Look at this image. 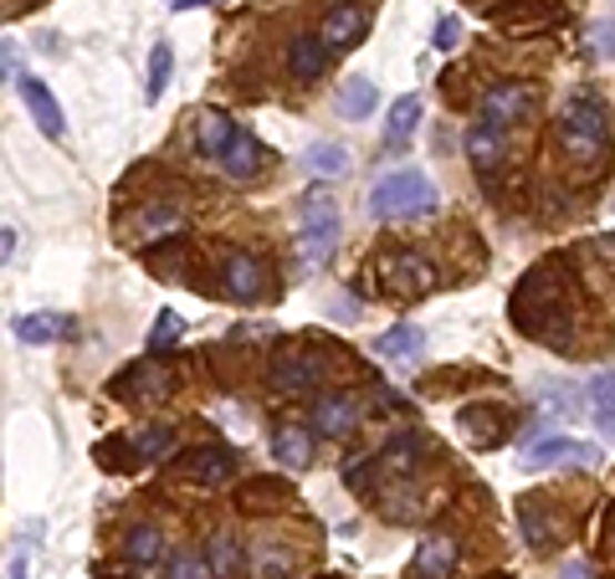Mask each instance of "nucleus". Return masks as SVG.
<instances>
[{
    "label": "nucleus",
    "mask_w": 615,
    "mask_h": 579,
    "mask_svg": "<svg viewBox=\"0 0 615 579\" xmlns=\"http://www.w3.org/2000/svg\"><path fill=\"white\" fill-rule=\"evenodd\" d=\"M195 139H201V154H211V160H226L231 144L241 139V129L221 109H205L201 113V129H195Z\"/></svg>",
    "instance_id": "obj_17"
},
{
    "label": "nucleus",
    "mask_w": 615,
    "mask_h": 579,
    "mask_svg": "<svg viewBox=\"0 0 615 579\" xmlns=\"http://www.w3.org/2000/svg\"><path fill=\"white\" fill-rule=\"evenodd\" d=\"M375 405H380V410H405V400L395 390H375Z\"/></svg>",
    "instance_id": "obj_39"
},
{
    "label": "nucleus",
    "mask_w": 615,
    "mask_h": 579,
    "mask_svg": "<svg viewBox=\"0 0 615 579\" xmlns=\"http://www.w3.org/2000/svg\"><path fill=\"white\" fill-rule=\"evenodd\" d=\"M170 231H185V211L180 205H149L144 216H139V236L144 242H154V236H170Z\"/></svg>",
    "instance_id": "obj_26"
},
{
    "label": "nucleus",
    "mask_w": 615,
    "mask_h": 579,
    "mask_svg": "<svg viewBox=\"0 0 615 579\" xmlns=\"http://www.w3.org/2000/svg\"><path fill=\"white\" fill-rule=\"evenodd\" d=\"M313 436L308 426H298V420H282L278 431H272V451L282 457V467H308L313 461Z\"/></svg>",
    "instance_id": "obj_18"
},
{
    "label": "nucleus",
    "mask_w": 615,
    "mask_h": 579,
    "mask_svg": "<svg viewBox=\"0 0 615 579\" xmlns=\"http://www.w3.org/2000/svg\"><path fill=\"white\" fill-rule=\"evenodd\" d=\"M164 579H215V575H211V559H201V553L180 549V553L170 559V569H164Z\"/></svg>",
    "instance_id": "obj_34"
},
{
    "label": "nucleus",
    "mask_w": 615,
    "mask_h": 579,
    "mask_svg": "<svg viewBox=\"0 0 615 579\" xmlns=\"http://www.w3.org/2000/svg\"><path fill=\"white\" fill-rule=\"evenodd\" d=\"M436 185H431L421 170H390L375 180L370 190V216L390 221V216H421V211H436Z\"/></svg>",
    "instance_id": "obj_2"
},
{
    "label": "nucleus",
    "mask_w": 615,
    "mask_h": 579,
    "mask_svg": "<svg viewBox=\"0 0 615 579\" xmlns=\"http://www.w3.org/2000/svg\"><path fill=\"white\" fill-rule=\"evenodd\" d=\"M528 113H534V88L528 82H493L477 103V119L487 129H497V134H508L513 123H523Z\"/></svg>",
    "instance_id": "obj_4"
},
{
    "label": "nucleus",
    "mask_w": 615,
    "mask_h": 579,
    "mask_svg": "<svg viewBox=\"0 0 615 579\" xmlns=\"http://www.w3.org/2000/svg\"><path fill=\"white\" fill-rule=\"evenodd\" d=\"M170 446H174V431H170V426H149V431L134 441V451H139L144 461H160Z\"/></svg>",
    "instance_id": "obj_36"
},
{
    "label": "nucleus",
    "mask_w": 615,
    "mask_h": 579,
    "mask_svg": "<svg viewBox=\"0 0 615 579\" xmlns=\"http://www.w3.org/2000/svg\"><path fill=\"white\" fill-rule=\"evenodd\" d=\"M123 553H129V565H160V553H164V534L154 524H139L129 528V539H123Z\"/></svg>",
    "instance_id": "obj_23"
},
{
    "label": "nucleus",
    "mask_w": 615,
    "mask_h": 579,
    "mask_svg": "<svg viewBox=\"0 0 615 579\" xmlns=\"http://www.w3.org/2000/svg\"><path fill=\"white\" fill-rule=\"evenodd\" d=\"M11 579H27V553H16L11 559Z\"/></svg>",
    "instance_id": "obj_43"
},
{
    "label": "nucleus",
    "mask_w": 615,
    "mask_h": 579,
    "mask_svg": "<svg viewBox=\"0 0 615 579\" xmlns=\"http://www.w3.org/2000/svg\"><path fill=\"white\" fill-rule=\"evenodd\" d=\"M452 41H456V21H452V16H442V27H436V47H442V52H446Z\"/></svg>",
    "instance_id": "obj_38"
},
{
    "label": "nucleus",
    "mask_w": 615,
    "mask_h": 579,
    "mask_svg": "<svg viewBox=\"0 0 615 579\" xmlns=\"http://www.w3.org/2000/svg\"><path fill=\"white\" fill-rule=\"evenodd\" d=\"M589 41H595V52H601V57H615V21H601Z\"/></svg>",
    "instance_id": "obj_37"
},
{
    "label": "nucleus",
    "mask_w": 615,
    "mask_h": 579,
    "mask_svg": "<svg viewBox=\"0 0 615 579\" xmlns=\"http://www.w3.org/2000/svg\"><path fill=\"white\" fill-rule=\"evenodd\" d=\"M559 461H575V467H589V461H601V451L589 441H575V436H544V441L528 446V457L523 467L528 471H544V467H559Z\"/></svg>",
    "instance_id": "obj_8"
},
{
    "label": "nucleus",
    "mask_w": 615,
    "mask_h": 579,
    "mask_svg": "<svg viewBox=\"0 0 615 579\" xmlns=\"http://www.w3.org/2000/svg\"><path fill=\"white\" fill-rule=\"evenodd\" d=\"M319 354H308V349H282L278 359H272V390L278 395H303L319 385Z\"/></svg>",
    "instance_id": "obj_7"
},
{
    "label": "nucleus",
    "mask_w": 615,
    "mask_h": 579,
    "mask_svg": "<svg viewBox=\"0 0 615 579\" xmlns=\"http://www.w3.org/2000/svg\"><path fill=\"white\" fill-rule=\"evenodd\" d=\"M380 272H385V283L395 287L401 297H426L431 287H436V267H431L421 252H411V246L390 252L385 262H380Z\"/></svg>",
    "instance_id": "obj_5"
},
{
    "label": "nucleus",
    "mask_w": 615,
    "mask_h": 579,
    "mask_svg": "<svg viewBox=\"0 0 615 579\" xmlns=\"http://www.w3.org/2000/svg\"><path fill=\"white\" fill-rule=\"evenodd\" d=\"M456 426H462V436H467L472 446H497L508 436V416H503L497 405H467V410L456 416Z\"/></svg>",
    "instance_id": "obj_13"
},
{
    "label": "nucleus",
    "mask_w": 615,
    "mask_h": 579,
    "mask_svg": "<svg viewBox=\"0 0 615 579\" xmlns=\"http://www.w3.org/2000/svg\"><path fill=\"white\" fill-rule=\"evenodd\" d=\"M329 57H334V47L323 37H293L288 41V72H293L298 82H313L329 72Z\"/></svg>",
    "instance_id": "obj_11"
},
{
    "label": "nucleus",
    "mask_w": 615,
    "mask_h": 579,
    "mask_svg": "<svg viewBox=\"0 0 615 579\" xmlns=\"http://www.w3.org/2000/svg\"><path fill=\"white\" fill-rule=\"evenodd\" d=\"M339 246V201L329 190H313L303 201V262L323 267Z\"/></svg>",
    "instance_id": "obj_3"
},
{
    "label": "nucleus",
    "mask_w": 615,
    "mask_h": 579,
    "mask_svg": "<svg viewBox=\"0 0 615 579\" xmlns=\"http://www.w3.org/2000/svg\"><path fill=\"white\" fill-rule=\"evenodd\" d=\"M221 293H226L231 303H256V297H268V267H262L252 252H231L226 267H221Z\"/></svg>",
    "instance_id": "obj_6"
},
{
    "label": "nucleus",
    "mask_w": 615,
    "mask_h": 579,
    "mask_svg": "<svg viewBox=\"0 0 615 579\" xmlns=\"http://www.w3.org/2000/svg\"><path fill=\"white\" fill-rule=\"evenodd\" d=\"M456 569V539L452 534H431L426 544H421V553H415L411 575L415 579H452Z\"/></svg>",
    "instance_id": "obj_15"
},
{
    "label": "nucleus",
    "mask_w": 615,
    "mask_h": 579,
    "mask_svg": "<svg viewBox=\"0 0 615 579\" xmlns=\"http://www.w3.org/2000/svg\"><path fill=\"white\" fill-rule=\"evenodd\" d=\"M21 98H27V109H31V119H37L41 134H47V139H62L68 119H62V103L52 98V88H47V82H37V78H27V82H21Z\"/></svg>",
    "instance_id": "obj_14"
},
{
    "label": "nucleus",
    "mask_w": 615,
    "mask_h": 579,
    "mask_svg": "<svg viewBox=\"0 0 615 579\" xmlns=\"http://www.w3.org/2000/svg\"><path fill=\"white\" fill-rule=\"evenodd\" d=\"M180 467H185L190 482L215 487V482H226L231 471H236V451H231V446H195V451H185Z\"/></svg>",
    "instance_id": "obj_9"
},
{
    "label": "nucleus",
    "mask_w": 615,
    "mask_h": 579,
    "mask_svg": "<svg viewBox=\"0 0 615 579\" xmlns=\"http://www.w3.org/2000/svg\"><path fill=\"white\" fill-rule=\"evenodd\" d=\"M170 68H174V52L160 41V47H154V57H149V88H144L149 103H160V98H164V88H170Z\"/></svg>",
    "instance_id": "obj_32"
},
{
    "label": "nucleus",
    "mask_w": 615,
    "mask_h": 579,
    "mask_svg": "<svg viewBox=\"0 0 615 579\" xmlns=\"http://www.w3.org/2000/svg\"><path fill=\"white\" fill-rule=\"evenodd\" d=\"M303 170H308V175H319V180L344 175V170H349V149L334 144V139H323V144H308Z\"/></svg>",
    "instance_id": "obj_21"
},
{
    "label": "nucleus",
    "mask_w": 615,
    "mask_h": 579,
    "mask_svg": "<svg viewBox=\"0 0 615 579\" xmlns=\"http://www.w3.org/2000/svg\"><path fill=\"white\" fill-rule=\"evenodd\" d=\"M375 354H385V359H421L426 354V334L415 324H395L375 338Z\"/></svg>",
    "instance_id": "obj_20"
},
{
    "label": "nucleus",
    "mask_w": 615,
    "mask_h": 579,
    "mask_svg": "<svg viewBox=\"0 0 615 579\" xmlns=\"http://www.w3.org/2000/svg\"><path fill=\"white\" fill-rule=\"evenodd\" d=\"M611 534H615V512H611Z\"/></svg>",
    "instance_id": "obj_45"
},
{
    "label": "nucleus",
    "mask_w": 615,
    "mask_h": 579,
    "mask_svg": "<svg viewBox=\"0 0 615 579\" xmlns=\"http://www.w3.org/2000/svg\"><path fill=\"white\" fill-rule=\"evenodd\" d=\"M375 103H380V93H375V82L370 78H349L344 93H339V113H344V119H370Z\"/></svg>",
    "instance_id": "obj_25"
},
{
    "label": "nucleus",
    "mask_w": 615,
    "mask_h": 579,
    "mask_svg": "<svg viewBox=\"0 0 615 579\" xmlns=\"http://www.w3.org/2000/svg\"><path fill=\"white\" fill-rule=\"evenodd\" d=\"M262 160H268V149H262L252 134H246V129H241V139L231 144V154H226L221 164H226V175H231V180H252L256 170H262Z\"/></svg>",
    "instance_id": "obj_22"
},
{
    "label": "nucleus",
    "mask_w": 615,
    "mask_h": 579,
    "mask_svg": "<svg viewBox=\"0 0 615 579\" xmlns=\"http://www.w3.org/2000/svg\"><path fill=\"white\" fill-rule=\"evenodd\" d=\"M241 569V549L231 534H211V575L215 579H231Z\"/></svg>",
    "instance_id": "obj_31"
},
{
    "label": "nucleus",
    "mask_w": 615,
    "mask_h": 579,
    "mask_svg": "<svg viewBox=\"0 0 615 579\" xmlns=\"http://www.w3.org/2000/svg\"><path fill=\"white\" fill-rule=\"evenodd\" d=\"M554 139L575 164H595L611 149V109H605L595 93H575L559 109V123H554Z\"/></svg>",
    "instance_id": "obj_1"
},
{
    "label": "nucleus",
    "mask_w": 615,
    "mask_h": 579,
    "mask_svg": "<svg viewBox=\"0 0 615 579\" xmlns=\"http://www.w3.org/2000/svg\"><path fill=\"white\" fill-rule=\"evenodd\" d=\"M589 405H595V426H601L605 436H615V375L589 379Z\"/></svg>",
    "instance_id": "obj_27"
},
{
    "label": "nucleus",
    "mask_w": 615,
    "mask_h": 579,
    "mask_svg": "<svg viewBox=\"0 0 615 579\" xmlns=\"http://www.w3.org/2000/svg\"><path fill=\"white\" fill-rule=\"evenodd\" d=\"M62 328H68V318H57V313H27V318H16V324H11V334L37 349V344H52Z\"/></svg>",
    "instance_id": "obj_24"
},
{
    "label": "nucleus",
    "mask_w": 615,
    "mask_h": 579,
    "mask_svg": "<svg viewBox=\"0 0 615 579\" xmlns=\"http://www.w3.org/2000/svg\"><path fill=\"white\" fill-rule=\"evenodd\" d=\"M518 524H523V539H528V549H548V524L538 518V508L528 498L518 502Z\"/></svg>",
    "instance_id": "obj_35"
},
{
    "label": "nucleus",
    "mask_w": 615,
    "mask_h": 579,
    "mask_svg": "<svg viewBox=\"0 0 615 579\" xmlns=\"http://www.w3.org/2000/svg\"><path fill=\"white\" fill-rule=\"evenodd\" d=\"M288 492H293V487L278 482V477H256V482L241 487V508H262V502H278V498H288Z\"/></svg>",
    "instance_id": "obj_33"
},
{
    "label": "nucleus",
    "mask_w": 615,
    "mask_h": 579,
    "mask_svg": "<svg viewBox=\"0 0 615 579\" xmlns=\"http://www.w3.org/2000/svg\"><path fill=\"white\" fill-rule=\"evenodd\" d=\"M364 27H370V16H364L360 6H334V11H329V21H323L319 37L339 52V47H349V41H360V37H364Z\"/></svg>",
    "instance_id": "obj_19"
},
{
    "label": "nucleus",
    "mask_w": 615,
    "mask_h": 579,
    "mask_svg": "<svg viewBox=\"0 0 615 579\" xmlns=\"http://www.w3.org/2000/svg\"><path fill=\"white\" fill-rule=\"evenodd\" d=\"M0 246H6V252H0V262H16V246H21V242H16V231H11V226H6V236H0Z\"/></svg>",
    "instance_id": "obj_40"
},
{
    "label": "nucleus",
    "mask_w": 615,
    "mask_h": 579,
    "mask_svg": "<svg viewBox=\"0 0 615 579\" xmlns=\"http://www.w3.org/2000/svg\"><path fill=\"white\" fill-rule=\"evenodd\" d=\"M415 123H421V98H415V93L395 98V103H390V119H385V134L390 139H411Z\"/></svg>",
    "instance_id": "obj_29"
},
{
    "label": "nucleus",
    "mask_w": 615,
    "mask_h": 579,
    "mask_svg": "<svg viewBox=\"0 0 615 579\" xmlns=\"http://www.w3.org/2000/svg\"><path fill=\"white\" fill-rule=\"evenodd\" d=\"M559 579H589L585 575V565H579V559H569V565H564V575Z\"/></svg>",
    "instance_id": "obj_42"
},
{
    "label": "nucleus",
    "mask_w": 615,
    "mask_h": 579,
    "mask_svg": "<svg viewBox=\"0 0 615 579\" xmlns=\"http://www.w3.org/2000/svg\"><path fill=\"white\" fill-rule=\"evenodd\" d=\"M180 338H185V324H180V313L164 308L160 318H154V334H149V354H170Z\"/></svg>",
    "instance_id": "obj_30"
},
{
    "label": "nucleus",
    "mask_w": 615,
    "mask_h": 579,
    "mask_svg": "<svg viewBox=\"0 0 615 579\" xmlns=\"http://www.w3.org/2000/svg\"><path fill=\"white\" fill-rule=\"evenodd\" d=\"M6 82H16V41H6Z\"/></svg>",
    "instance_id": "obj_41"
},
{
    "label": "nucleus",
    "mask_w": 615,
    "mask_h": 579,
    "mask_svg": "<svg viewBox=\"0 0 615 579\" xmlns=\"http://www.w3.org/2000/svg\"><path fill=\"white\" fill-rule=\"evenodd\" d=\"M503 154H508V134H497V129H487V123L477 119V129H467V160H472V170L493 175L497 164H503Z\"/></svg>",
    "instance_id": "obj_16"
},
{
    "label": "nucleus",
    "mask_w": 615,
    "mask_h": 579,
    "mask_svg": "<svg viewBox=\"0 0 615 579\" xmlns=\"http://www.w3.org/2000/svg\"><path fill=\"white\" fill-rule=\"evenodd\" d=\"M174 390V375L160 369V364H134V369H123V379L113 385V395L123 400H164Z\"/></svg>",
    "instance_id": "obj_10"
},
{
    "label": "nucleus",
    "mask_w": 615,
    "mask_h": 579,
    "mask_svg": "<svg viewBox=\"0 0 615 579\" xmlns=\"http://www.w3.org/2000/svg\"><path fill=\"white\" fill-rule=\"evenodd\" d=\"M360 426V400L354 395H323L313 405V431L319 436H349Z\"/></svg>",
    "instance_id": "obj_12"
},
{
    "label": "nucleus",
    "mask_w": 615,
    "mask_h": 579,
    "mask_svg": "<svg viewBox=\"0 0 615 579\" xmlns=\"http://www.w3.org/2000/svg\"><path fill=\"white\" fill-rule=\"evenodd\" d=\"M288 569H293V553L288 549H278V544H256V553H252V575L256 579H288Z\"/></svg>",
    "instance_id": "obj_28"
},
{
    "label": "nucleus",
    "mask_w": 615,
    "mask_h": 579,
    "mask_svg": "<svg viewBox=\"0 0 615 579\" xmlns=\"http://www.w3.org/2000/svg\"><path fill=\"white\" fill-rule=\"evenodd\" d=\"M174 11H185V6H205V0H170Z\"/></svg>",
    "instance_id": "obj_44"
}]
</instances>
